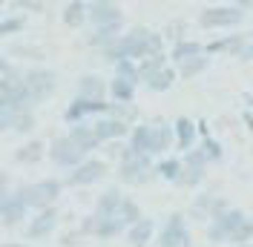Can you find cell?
I'll list each match as a JSON object with an SVG mask.
<instances>
[{
    "instance_id": "cell-39",
    "label": "cell",
    "mask_w": 253,
    "mask_h": 247,
    "mask_svg": "<svg viewBox=\"0 0 253 247\" xmlns=\"http://www.w3.org/2000/svg\"><path fill=\"white\" fill-rule=\"evenodd\" d=\"M112 69H115L112 78H124V81H129V83H141V81H138V63L135 61H118Z\"/></svg>"
},
{
    "instance_id": "cell-45",
    "label": "cell",
    "mask_w": 253,
    "mask_h": 247,
    "mask_svg": "<svg viewBox=\"0 0 253 247\" xmlns=\"http://www.w3.org/2000/svg\"><path fill=\"white\" fill-rule=\"evenodd\" d=\"M15 109H9V107H3L0 104V132H12V126H15Z\"/></svg>"
},
{
    "instance_id": "cell-27",
    "label": "cell",
    "mask_w": 253,
    "mask_h": 247,
    "mask_svg": "<svg viewBox=\"0 0 253 247\" xmlns=\"http://www.w3.org/2000/svg\"><path fill=\"white\" fill-rule=\"evenodd\" d=\"M175 78H178V72H175V66H164V69H158V72H153V75L147 78V81H141L147 89H153V92H167L170 86L175 83Z\"/></svg>"
},
{
    "instance_id": "cell-48",
    "label": "cell",
    "mask_w": 253,
    "mask_h": 247,
    "mask_svg": "<svg viewBox=\"0 0 253 247\" xmlns=\"http://www.w3.org/2000/svg\"><path fill=\"white\" fill-rule=\"evenodd\" d=\"M239 61H245V63H248V61H253V41H248V46L242 49V55H239Z\"/></svg>"
},
{
    "instance_id": "cell-19",
    "label": "cell",
    "mask_w": 253,
    "mask_h": 247,
    "mask_svg": "<svg viewBox=\"0 0 253 247\" xmlns=\"http://www.w3.org/2000/svg\"><path fill=\"white\" fill-rule=\"evenodd\" d=\"M173 135H175V150L187 153L199 144V126H196V121H190L187 115H181L173 124Z\"/></svg>"
},
{
    "instance_id": "cell-25",
    "label": "cell",
    "mask_w": 253,
    "mask_h": 247,
    "mask_svg": "<svg viewBox=\"0 0 253 247\" xmlns=\"http://www.w3.org/2000/svg\"><path fill=\"white\" fill-rule=\"evenodd\" d=\"M199 55H205V43L202 41H193V38H184V41L173 43V49H170V61L173 63L190 61V58H199Z\"/></svg>"
},
{
    "instance_id": "cell-50",
    "label": "cell",
    "mask_w": 253,
    "mask_h": 247,
    "mask_svg": "<svg viewBox=\"0 0 253 247\" xmlns=\"http://www.w3.org/2000/svg\"><path fill=\"white\" fill-rule=\"evenodd\" d=\"M0 15H3V0H0Z\"/></svg>"
},
{
    "instance_id": "cell-17",
    "label": "cell",
    "mask_w": 253,
    "mask_h": 247,
    "mask_svg": "<svg viewBox=\"0 0 253 247\" xmlns=\"http://www.w3.org/2000/svg\"><path fill=\"white\" fill-rule=\"evenodd\" d=\"M126 147L132 155H150L153 158V124H135L129 129Z\"/></svg>"
},
{
    "instance_id": "cell-53",
    "label": "cell",
    "mask_w": 253,
    "mask_h": 247,
    "mask_svg": "<svg viewBox=\"0 0 253 247\" xmlns=\"http://www.w3.org/2000/svg\"><path fill=\"white\" fill-rule=\"evenodd\" d=\"M251 247H253V242H251Z\"/></svg>"
},
{
    "instance_id": "cell-8",
    "label": "cell",
    "mask_w": 253,
    "mask_h": 247,
    "mask_svg": "<svg viewBox=\"0 0 253 247\" xmlns=\"http://www.w3.org/2000/svg\"><path fill=\"white\" fill-rule=\"evenodd\" d=\"M104 175H107V161L104 158H86L84 164H78L75 170L66 172L61 181H63V187H92Z\"/></svg>"
},
{
    "instance_id": "cell-49",
    "label": "cell",
    "mask_w": 253,
    "mask_h": 247,
    "mask_svg": "<svg viewBox=\"0 0 253 247\" xmlns=\"http://www.w3.org/2000/svg\"><path fill=\"white\" fill-rule=\"evenodd\" d=\"M9 69H12V63H9V61H6V58H3V55H0V78L6 75Z\"/></svg>"
},
{
    "instance_id": "cell-13",
    "label": "cell",
    "mask_w": 253,
    "mask_h": 247,
    "mask_svg": "<svg viewBox=\"0 0 253 247\" xmlns=\"http://www.w3.org/2000/svg\"><path fill=\"white\" fill-rule=\"evenodd\" d=\"M89 126H92V132L98 135V141H101V144H110V141H126V138H129V129H132V126H126L124 121L110 118V115L92 118V121H89Z\"/></svg>"
},
{
    "instance_id": "cell-11",
    "label": "cell",
    "mask_w": 253,
    "mask_h": 247,
    "mask_svg": "<svg viewBox=\"0 0 253 247\" xmlns=\"http://www.w3.org/2000/svg\"><path fill=\"white\" fill-rule=\"evenodd\" d=\"M86 20L92 23V29H98V26L124 23V15H121L118 3H112V0H95V3H86Z\"/></svg>"
},
{
    "instance_id": "cell-47",
    "label": "cell",
    "mask_w": 253,
    "mask_h": 247,
    "mask_svg": "<svg viewBox=\"0 0 253 247\" xmlns=\"http://www.w3.org/2000/svg\"><path fill=\"white\" fill-rule=\"evenodd\" d=\"M78 239H81L78 230H69V233H63V236H61V245L63 247H72V245H78Z\"/></svg>"
},
{
    "instance_id": "cell-15",
    "label": "cell",
    "mask_w": 253,
    "mask_h": 247,
    "mask_svg": "<svg viewBox=\"0 0 253 247\" xmlns=\"http://www.w3.org/2000/svg\"><path fill=\"white\" fill-rule=\"evenodd\" d=\"M248 35L245 32H236V35H224V38H219V41H213V43H207L205 46V55L210 58V55H219V52H224V55H230V58H239L242 55V49L248 46Z\"/></svg>"
},
{
    "instance_id": "cell-14",
    "label": "cell",
    "mask_w": 253,
    "mask_h": 247,
    "mask_svg": "<svg viewBox=\"0 0 253 247\" xmlns=\"http://www.w3.org/2000/svg\"><path fill=\"white\" fill-rule=\"evenodd\" d=\"M66 138L72 141L75 147H78L81 153L89 158V153H95V150H101L104 144L98 141V135L92 132V126H89V121H84V124H72L69 126V132H66Z\"/></svg>"
},
{
    "instance_id": "cell-46",
    "label": "cell",
    "mask_w": 253,
    "mask_h": 247,
    "mask_svg": "<svg viewBox=\"0 0 253 247\" xmlns=\"http://www.w3.org/2000/svg\"><path fill=\"white\" fill-rule=\"evenodd\" d=\"M12 190H15V181H12V175L0 170V207H3V201L12 196Z\"/></svg>"
},
{
    "instance_id": "cell-5",
    "label": "cell",
    "mask_w": 253,
    "mask_h": 247,
    "mask_svg": "<svg viewBox=\"0 0 253 247\" xmlns=\"http://www.w3.org/2000/svg\"><path fill=\"white\" fill-rule=\"evenodd\" d=\"M23 81H26V92H29L35 107L43 104L49 95L55 92V86H58V75L49 66H29V69H23Z\"/></svg>"
},
{
    "instance_id": "cell-1",
    "label": "cell",
    "mask_w": 253,
    "mask_h": 247,
    "mask_svg": "<svg viewBox=\"0 0 253 247\" xmlns=\"http://www.w3.org/2000/svg\"><path fill=\"white\" fill-rule=\"evenodd\" d=\"M121 52L124 61H144L153 55H164V35L150 26H129L121 35Z\"/></svg>"
},
{
    "instance_id": "cell-52",
    "label": "cell",
    "mask_w": 253,
    "mask_h": 247,
    "mask_svg": "<svg viewBox=\"0 0 253 247\" xmlns=\"http://www.w3.org/2000/svg\"><path fill=\"white\" fill-rule=\"evenodd\" d=\"M242 247H251V245H242Z\"/></svg>"
},
{
    "instance_id": "cell-28",
    "label": "cell",
    "mask_w": 253,
    "mask_h": 247,
    "mask_svg": "<svg viewBox=\"0 0 253 247\" xmlns=\"http://www.w3.org/2000/svg\"><path fill=\"white\" fill-rule=\"evenodd\" d=\"M61 20H63V26H69V29H81L86 23V3H81V0L63 3Z\"/></svg>"
},
{
    "instance_id": "cell-40",
    "label": "cell",
    "mask_w": 253,
    "mask_h": 247,
    "mask_svg": "<svg viewBox=\"0 0 253 247\" xmlns=\"http://www.w3.org/2000/svg\"><path fill=\"white\" fill-rule=\"evenodd\" d=\"M187 38V20H170L167 26H164V41H173V43H178V41H184Z\"/></svg>"
},
{
    "instance_id": "cell-31",
    "label": "cell",
    "mask_w": 253,
    "mask_h": 247,
    "mask_svg": "<svg viewBox=\"0 0 253 247\" xmlns=\"http://www.w3.org/2000/svg\"><path fill=\"white\" fill-rule=\"evenodd\" d=\"M141 218H144V213H141V207H138V201L124 196L121 207H118V221H121L124 227H132V224H138Z\"/></svg>"
},
{
    "instance_id": "cell-24",
    "label": "cell",
    "mask_w": 253,
    "mask_h": 247,
    "mask_svg": "<svg viewBox=\"0 0 253 247\" xmlns=\"http://www.w3.org/2000/svg\"><path fill=\"white\" fill-rule=\"evenodd\" d=\"M135 89H138V83H129L124 78L107 81V95H110L115 104H132L135 101Z\"/></svg>"
},
{
    "instance_id": "cell-18",
    "label": "cell",
    "mask_w": 253,
    "mask_h": 247,
    "mask_svg": "<svg viewBox=\"0 0 253 247\" xmlns=\"http://www.w3.org/2000/svg\"><path fill=\"white\" fill-rule=\"evenodd\" d=\"M26 218H29V207H26V201L12 190V196L3 201V207H0V221H3V227H15V224L26 221Z\"/></svg>"
},
{
    "instance_id": "cell-44",
    "label": "cell",
    "mask_w": 253,
    "mask_h": 247,
    "mask_svg": "<svg viewBox=\"0 0 253 247\" xmlns=\"http://www.w3.org/2000/svg\"><path fill=\"white\" fill-rule=\"evenodd\" d=\"M12 55H23V58H32V61H43L46 55H43V49H38V46H23V43H17V46H12Z\"/></svg>"
},
{
    "instance_id": "cell-3",
    "label": "cell",
    "mask_w": 253,
    "mask_h": 247,
    "mask_svg": "<svg viewBox=\"0 0 253 247\" xmlns=\"http://www.w3.org/2000/svg\"><path fill=\"white\" fill-rule=\"evenodd\" d=\"M156 178V161L150 155H129L118 161V181L126 187H141Z\"/></svg>"
},
{
    "instance_id": "cell-51",
    "label": "cell",
    "mask_w": 253,
    "mask_h": 247,
    "mask_svg": "<svg viewBox=\"0 0 253 247\" xmlns=\"http://www.w3.org/2000/svg\"><path fill=\"white\" fill-rule=\"evenodd\" d=\"M9 247H20V245H9Z\"/></svg>"
},
{
    "instance_id": "cell-4",
    "label": "cell",
    "mask_w": 253,
    "mask_h": 247,
    "mask_svg": "<svg viewBox=\"0 0 253 247\" xmlns=\"http://www.w3.org/2000/svg\"><path fill=\"white\" fill-rule=\"evenodd\" d=\"M245 20V12L236 3H216V6H205L199 12V26L202 29H233Z\"/></svg>"
},
{
    "instance_id": "cell-23",
    "label": "cell",
    "mask_w": 253,
    "mask_h": 247,
    "mask_svg": "<svg viewBox=\"0 0 253 247\" xmlns=\"http://www.w3.org/2000/svg\"><path fill=\"white\" fill-rule=\"evenodd\" d=\"M43 155H46V144H43L41 138H32V141L20 144V147L15 150V161H17V164H26V167H32V164L43 161Z\"/></svg>"
},
{
    "instance_id": "cell-41",
    "label": "cell",
    "mask_w": 253,
    "mask_h": 247,
    "mask_svg": "<svg viewBox=\"0 0 253 247\" xmlns=\"http://www.w3.org/2000/svg\"><path fill=\"white\" fill-rule=\"evenodd\" d=\"M181 164H184V167H193V170H207V167H210L199 144H196L193 150H187V153H184V158H181Z\"/></svg>"
},
{
    "instance_id": "cell-36",
    "label": "cell",
    "mask_w": 253,
    "mask_h": 247,
    "mask_svg": "<svg viewBox=\"0 0 253 247\" xmlns=\"http://www.w3.org/2000/svg\"><path fill=\"white\" fill-rule=\"evenodd\" d=\"M164 66H170V63H167V55H153V58H144V61H138V81H147L153 72L164 69Z\"/></svg>"
},
{
    "instance_id": "cell-29",
    "label": "cell",
    "mask_w": 253,
    "mask_h": 247,
    "mask_svg": "<svg viewBox=\"0 0 253 247\" xmlns=\"http://www.w3.org/2000/svg\"><path fill=\"white\" fill-rule=\"evenodd\" d=\"M181 158H175V155H164L161 161L156 164V178H164V181H173L178 178V172H181Z\"/></svg>"
},
{
    "instance_id": "cell-7",
    "label": "cell",
    "mask_w": 253,
    "mask_h": 247,
    "mask_svg": "<svg viewBox=\"0 0 253 247\" xmlns=\"http://www.w3.org/2000/svg\"><path fill=\"white\" fill-rule=\"evenodd\" d=\"M156 247H193L184 213H170V216H167V221H164L161 230H158Z\"/></svg>"
},
{
    "instance_id": "cell-32",
    "label": "cell",
    "mask_w": 253,
    "mask_h": 247,
    "mask_svg": "<svg viewBox=\"0 0 253 247\" xmlns=\"http://www.w3.org/2000/svg\"><path fill=\"white\" fill-rule=\"evenodd\" d=\"M207 66H210V58L207 55H199V58H190V61H181V63H175V72H178V78H196V75H202Z\"/></svg>"
},
{
    "instance_id": "cell-6",
    "label": "cell",
    "mask_w": 253,
    "mask_h": 247,
    "mask_svg": "<svg viewBox=\"0 0 253 247\" xmlns=\"http://www.w3.org/2000/svg\"><path fill=\"white\" fill-rule=\"evenodd\" d=\"M245 218H248V213L230 204L224 213H219L216 218H210V224H207V242H213V245H227L230 233L236 230Z\"/></svg>"
},
{
    "instance_id": "cell-38",
    "label": "cell",
    "mask_w": 253,
    "mask_h": 247,
    "mask_svg": "<svg viewBox=\"0 0 253 247\" xmlns=\"http://www.w3.org/2000/svg\"><path fill=\"white\" fill-rule=\"evenodd\" d=\"M26 29V15H9L0 20V38H9V35H20Z\"/></svg>"
},
{
    "instance_id": "cell-26",
    "label": "cell",
    "mask_w": 253,
    "mask_h": 247,
    "mask_svg": "<svg viewBox=\"0 0 253 247\" xmlns=\"http://www.w3.org/2000/svg\"><path fill=\"white\" fill-rule=\"evenodd\" d=\"M124 35V23H112V26H98V29H92L89 32V38H86V43L92 49H101L107 46L110 41H115V38H121Z\"/></svg>"
},
{
    "instance_id": "cell-16",
    "label": "cell",
    "mask_w": 253,
    "mask_h": 247,
    "mask_svg": "<svg viewBox=\"0 0 253 247\" xmlns=\"http://www.w3.org/2000/svg\"><path fill=\"white\" fill-rule=\"evenodd\" d=\"M75 92H78L75 98H84V101H107V78L86 72V75L78 78V89Z\"/></svg>"
},
{
    "instance_id": "cell-21",
    "label": "cell",
    "mask_w": 253,
    "mask_h": 247,
    "mask_svg": "<svg viewBox=\"0 0 253 247\" xmlns=\"http://www.w3.org/2000/svg\"><path fill=\"white\" fill-rule=\"evenodd\" d=\"M121 201H124V196L118 193V187L104 190V193L98 196V201H95L92 216H98V218H118V207H121Z\"/></svg>"
},
{
    "instance_id": "cell-10",
    "label": "cell",
    "mask_w": 253,
    "mask_h": 247,
    "mask_svg": "<svg viewBox=\"0 0 253 247\" xmlns=\"http://www.w3.org/2000/svg\"><path fill=\"white\" fill-rule=\"evenodd\" d=\"M107 109H110V101H84V98H75L69 107L63 109V121L69 126L72 124H84V121L107 115Z\"/></svg>"
},
{
    "instance_id": "cell-20",
    "label": "cell",
    "mask_w": 253,
    "mask_h": 247,
    "mask_svg": "<svg viewBox=\"0 0 253 247\" xmlns=\"http://www.w3.org/2000/svg\"><path fill=\"white\" fill-rule=\"evenodd\" d=\"M124 236H126V245H129V247H150V242L156 239V221L144 216L138 224L126 227Z\"/></svg>"
},
{
    "instance_id": "cell-2",
    "label": "cell",
    "mask_w": 253,
    "mask_h": 247,
    "mask_svg": "<svg viewBox=\"0 0 253 247\" xmlns=\"http://www.w3.org/2000/svg\"><path fill=\"white\" fill-rule=\"evenodd\" d=\"M15 193L26 201L29 210L38 213V210H49V207L58 204L63 193V181L61 178H41L35 184H15Z\"/></svg>"
},
{
    "instance_id": "cell-33",
    "label": "cell",
    "mask_w": 253,
    "mask_h": 247,
    "mask_svg": "<svg viewBox=\"0 0 253 247\" xmlns=\"http://www.w3.org/2000/svg\"><path fill=\"white\" fill-rule=\"evenodd\" d=\"M107 115H110V118H118V121H124L126 126H135V124H138V107H135V104H115V101H110Z\"/></svg>"
},
{
    "instance_id": "cell-22",
    "label": "cell",
    "mask_w": 253,
    "mask_h": 247,
    "mask_svg": "<svg viewBox=\"0 0 253 247\" xmlns=\"http://www.w3.org/2000/svg\"><path fill=\"white\" fill-rule=\"evenodd\" d=\"M175 150V135H173V124L158 121L153 124V155H170Z\"/></svg>"
},
{
    "instance_id": "cell-12",
    "label": "cell",
    "mask_w": 253,
    "mask_h": 247,
    "mask_svg": "<svg viewBox=\"0 0 253 247\" xmlns=\"http://www.w3.org/2000/svg\"><path fill=\"white\" fill-rule=\"evenodd\" d=\"M58 221H61L58 207L32 213L29 221H26V239H49V236L55 233V227H58Z\"/></svg>"
},
{
    "instance_id": "cell-9",
    "label": "cell",
    "mask_w": 253,
    "mask_h": 247,
    "mask_svg": "<svg viewBox=\"0 0 253 247\" xmlns=\"http://www.w3.org/2000/svg\"><path fill=\"white\" fill-rule=\"evenodd\" d=\"M49 161L55 164V167H61V170H75L78 164H84L86 161V155L81 153L78 147L72 144V141L66 138V135H58V138H52V144H49Z\"/></svg>"
},
{
    "instance_id": "cell-35",
    "label": "cell",
    "mask_w": 253,
    "mask_h": 247,
    "mask_svg": "<svg viewBox=\"0 0 253 247\" xmlns=\"http://www.w3.org/2000/svg\"><path fill=\"white\" fill-rule=\"evenodd\" d=\"M251 239H253V218L248 216V218H245V221L236 227V230L230 233L227 245H230V247H242V245H251Z\"/></svg>"
},
{
    "instance_id": "cell-34",
    "label": "cell",
    "mask_w": 253,
    "mask_h": 247,
    "mask_svg": "<svg viewBox=\"0 0 253 247\" xmlns=\"http://www.w3.org/2000/svg\"><path fill=\"white\" fill-rule=\"evenodd\" d=\"M207 178V170H193V167H181L178 178H175V187H184V190H193L199 187Z\"/></svg>"
},
{
    "instance_id": "cell-37",
    "label": "cell",
    "mask_w": 253,
    "mask_h": 247,
    "mask_svg": "<svg viewBox=\"0 0 253 247\" xmlns=\"http://www.w3.org/2000/svg\"><path fill=\"white\" fill-rule=\"evenodd\" d=\"M38 126V118H35V109H20L15 115V126H12V132H17V135H26V132H32Z\"/></svg>"
},
{
    "instance_id": "cell-43",
    "label": "cell",
    "mask_w": 253,
    "mask_h": 247,
    "mask_svg": "<svg viewBox=\"0 0 253 247\" xmlns=\"http://www.w3.org/2000/svg\"><path fill=\"white\" fill-rule=\"evenodd\" d=\"M104 150V155L107 158H112V161H124V158H129V147H126V141H110V144H104L101 147Z\"/></svg>"
},
{
    "instance_id": "cell-30",
    "label": "cell",
    "mask_w": 253,
    "mask_h": 247,
    "mask_svg": "<svg viewBox=\"0 0 253 247\" xmlns=\"http://www.w3.org/2000/svg\"><path fill=\"white\" fill-rule=\"evenodd\" d=\"M213 201H216V196H210V193L196 196V199H193V204H190V218H196V221H210Z\"/></svg>"
},
{
    "instance_id": "cell-42",
    "label": "cell",
    "mask_w": 253,
    "mask_h": 247,
    "mask_svg": "<svg viewBox=\"0 0 253 247\" xmlns=\"http://www.w3.org/2000/svg\"><path fill=\"white\" fill-rule=\"evenodd\" d=\"M199 147H202V153H205L207 164H216V161H221V144H219L216 138L205 135V138L199 141Z\"/></svg>"
}]
</instances>
